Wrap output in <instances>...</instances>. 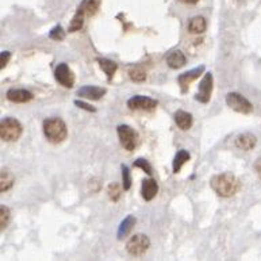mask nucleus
Masks as SVG:
<instances>
[{
  "mask_svg": "<svg viewBox=\"0 0 261 261\" xmlns=\"http://www.w3.org/2000/svg\"><path fill=\"white\" fill-rule=\"evenodd\" d=\"M211 188L219 196L230 197L241 190V181L230 172H225L211 179Z\"/></svg>",
  "mask_w": 261,
  "mask_h": 261,
  "instance_id": "obj_1",
  "label": "nucleus"
},
{
  "mask_svg": "<svg viewBox=\"0 0 261 261\" xmlns=\"http://www.w3.org/2000/svg\"><path fill=\"white\" fill-rule=\"evenodd\" d=\"M42 128L46 139L52 144H60L68 137V128L61 118H46Z\"/></svg>",
  "mask_w": 261,
  "mask_h": 261,
  "instance_id": "obj_2",
  "label": "nucleus"
},
{
  "mask_svg": "<svg viewBox=\"0 0 261 261\" xmlns=\"http://www.w3.org/2000/svg\"><path fill=\"white\" fill-rule=\"evenodd\" d=\"M23 126L15 118H3L0 122V138L6 142H12L21 138Z\"/></svg>",
  "mask_w": 261,
  "mask_h": 261,
  "instance_id": "obj_3",
  "label": "nucleus"
},
{
  "mask_svg": "<svg viewBox=\"0 0 261 261\" xmlns=\"http://www.w3.org/2000/svg\"><path fill=\"white\" fill-rule=\"evenodd\" d=\"M151 246V239L145 234H135L130 238L126 244V250L129 255L134 256V257H139V256L145 255L148 249Z\"/></svg>",
  "mask_w": 261,
  "mask_h": 261,
  "instance_id": "obj_4",
  "label": "nucleus"
},
{
  "mask_svg": "<svg viewBox=\"0 0 261 261\" xmlns=\"http://www.w3.org/2000/svg\"><path fill=\"white\" fill-rule=\"evenodd\" d=\"M226 105L239 114H250L253 111V106L244 95L238 92H230L226 95Z\"/></svg>",
  "mask_w": 261,
  "mask_h": 261,
  "instance_id": "obj_5",
  "label": "nucleus"
},
{
  "mask_svg": "<svg viewBox=\"0 0 261 261\" xmlns=\"http://www.w3.org/2000/svg\"><path fill=\"white\" fill-rule=\"evenodd\" d=\"M118 135H119V141H121V145L129 152H133L137 146L138 142V135L135 133V130L133 128H130L128 125H119L116 128Z\"/></svg>",
  "mask_w": 261,
  "mask_h": 261,
  "instance_id": "obj_6",
  "label": "nucleus"
},
{
  "mask_svg": "<svg viewBox=\"0 0 261 261\" xmlns=\"http://www.w3.org/2000/svg\"><path fill=\"white\" fill-rule=\"evenodd\" d=\"M213 88H214V79L209 72L203 76V79L199 83V89L195 95V99L200 103H209L211 93H213Z\"/></svg>",
  "mask_w": 261,
  "mask_h": 261,
  "instance_id": "obj_7",
  "label": "nucleus"
},
{
  "mask_svg": "<svg viewBox=\"0 0 261 261\" xmlns=\"http://www.w3.org/2000/svg\"><path fill=\"white\" fill-rule=\"evenodd\" d=\"M54 77H56L58 84H61V86L65 88H72L73 87V84H75V75H73V72L70 70L68 64H65V63H60V64L56 66Z\"/></svg>",
  "mask_w": 261,
  "mask_h": 261,
  "instance_id": "obj_8",
  "label": "nucleus"
},
{
  "mask_svg": "<svg viewBox=\"0 0 261 261\" xmlns=\"http://www.w3.org/2000/svg\"><path fill=\"white\" fill-rule=\"evenodd\" d=\"M158 102L149 96L135 95L128 100V107L130 110H153L156 109Z\"/></svg>",
  "mask_w": 261,
  "mask_h": 261,
  "instance_id": "obj_9",
  "label": "nucleus"
},
{
  "mask_svg": "<svg viewBox=\"0 0 261 261\" xmlns=\"http://www.w3.org/2000/svg\"><path fill=\"white\" fill-rule=\"evenodd\" d=\"M204 72V66L203 65H200V66H197V68H194L191 70H187L184 73H181L177 77V83H179L180 89H181V92L184 93L188 91V87H190V84L192 82H195L199 76L202 75Z\"/></svg>",
  "mask_w": 261,
  "mask_h": 261,
  "instance_id": "obj_10",
  "label": "nucleus"
},
{
  "mask_svg": "<svg viewBox=\"0 0 261 261\" xmlns=\"http://www.w3.org/2000/svg\"><path fill=\"white\" fill-rule=\"evenodd\" d=\"M76 95L79 98L89 99V100H99L106 95V88L96 87V86H83L77 89Z\"/></svg>",
  "mask_w": 261,
  "mask_h": 261,
  "instance_id": "obj_11",
  "label": "nucleus"
},
{
  "mask_svg": "<svg viewBox=\"0 0 261 261\" xmlns=\"http://www.w3.org/2000/svg\"><path fill=\"white\" fill-rule=\"evenodd\" d=\"M6 96L12 103H27V102L33 100V98H34L33 93L27 91V89H23V88H12V89H8Z\"/></svg>",
  "mask_w": 261,
  "mask_h": 261,
  "instance_id": "obj_12",
  "label": "nucleus"
},
{
  "mask_svg": "<svg viewBox=\"0 0 261 261\" xmlns=\"http://www.w3.org/2000/svg\"><path fill=\"white\" fill-rule=\"evenodd\" d=\"M158 192V184L154 179H145L142 181V187H141V195L144 197V200L151 202L152 199H154V196Z\"/></svg>",
  "mask_w": 261,
  "mask_h": 261,
  "instance_id": "obj_13",
  "label": "nucleus"
},
{
  "mask_svg": "<svg viewBox=\"0 0 261 261\" xmlns=\"http://www.w3.org/2000/svg\"><path fill=\"white\" fill-rule=\"evenodd\" d=\"M167 64L172 69H180L187 64V57L181 50H174L167 56Z\"/></svg>",
  "mask_w": 261,
  "mask_h": 261,
  "instance_id": "obj_14",
  "label": "nucleus"
},
{
  "mask_svg": "<svg viewBox=\"0 0 261 261\" xmlns=\"http://www.w3.org/2000/svg\"><path fill=\"white\" fill-rule=\"evenodd\" d=\"M256 144H257V138H256L253 134L250 133L241 134V135H238L237 139H236V146H237L238 149L245 152L253 149Z\"/></svg>",
  "mask_w": 261,
  "mask_h": 261,
  "instance_id": "obj_15",
  "label": "nucleus"
},
{
  "mask_svg": "<svg viewBox=\"0 0 261 261\" xmlns=\"http://www.w3.org/2000/svg\"><path fill=\"white\" fill-rule=\"evenodd\" d=\"M174 122L179 126V129L181 130H190L192 126V122H194V118H192V114L187 112V111L179 110L174 112Z\"/></svg>",
  "mask_w": 261,
  "mask_h": 261,
  "instance_id": "obj_16",
  "label": "nucleus"
},
{
  "mask_svg": "<svg viewBox=\"0 0 261 261\" xmlns=\"http://www.w3.org/2000/svg\"><path fill=\"white\" fill-rule=\"evenodd\" d=\"M135 217L133 215H128L125 219L121 222V225L118 227V233H116V238L118 239H123L125 237H128L130 232L133 230L134 225H135Z\"/></svg>",
  "mask_w": 261,
  "mask_h": 261,
  "instance_id": "obj_17",
  "label": "nucleus"
},
{
  "mask_svg": "<svg viewBox=\"0 0 261 261\" xmlns=\"http://www.w3.org/2000/svg\"><path fill=\"white\" fill-rule=\"evenodd\" d=\"M207 29V21L204 17H194L188 23V31L191 34H203Z\"/></svg>",
  "mask_w": 261,
  "mask_h": 261,
  "instance_id": "obj_18",
  "label": "nucleus"
},
{
  "mask_svg": "<svg viewBox=\"0 0 261 261\" xmlns=\"http://www.w3.org/2000/svg\"><path fill=\"white\" fill-rule=\"evenodd\" d=\"M100 8V0H83L77 10L86 15V17H93Z\"/></svg>",
  "mask_w": 261,
  "mask_h": 261,
  "instance_id": "obj_19",
  "label": "nucleus"
},
{
  "mask_svg": "<svg viewBox=\"0 0 261 261\" xmlns=\"http://www.w3.org/2000/svg\"><path fill=\"white\" fill-rule=\"evenodd\" d=\"M96 61H98L99 66L102 68V70H103L106 76H107V80L110 82L111 79L114 77V75H115L116 69H118V64L114 63V61H111V60H109V58H98Z\"/></svg>",
  "mask_w": 261,
  "mask_h": 261,
  "instance_id": "obj_20",
  "label": "nucleus"
},
{
  "mask_svg": "<svg viewBox=\"0 0 261 261\" xmlns=\"http://www.w3.org/2000/svg\"><path fill=\"white\" fill-rule=\"evenodd\" d=\"M191 154L184 149H181L176 153V156L174 158V164H172V169H174V174H179L180 169L183 168V165L190 161Z\"/></svg>",
  "mask_w": 261,
  "mask_h": 261,
  "instance_id": "obj_21",
  "label": "nucleus"
},
{
  "mask_svg": "<svg viewBox=\"0 0 261 261\" xmlns=\"http://www.w3.org/2000/svg\"><path fill=\"white\" fill-rule=\"evenodd\" d=\"M14 176H12L7 169H1V174H0V192H7L12 186H14Z\"/></svg>",
  "mask_w": 261,
  "mask_h": 261,
  "instance_id": "obj_22",
  "label": "nucleus"
},
{
  "mask_svg": "<svg viewBox=\"0 0 261 261\" xmlns=\"http://www.w3.org/2000/svg\"><path fill=\"white\" fill-rule=\"evenodd\" d=\"M86 15L83 14L80 10H77L76 14L72 18V21H70L69 27H68V33H76V31H79V30L83 29V26H84V19H86Z\"/></svg>",
  "mask_w": 261,
  "mask_h": 261,
  "instance_id": "obj_23",
  "label": "nucleus"
},
{
  "mask_svg": "<svg viewBox=\"0 0 261 261\" xmlns=\"http://www.w3.org/2000/svg\"><path fill=\"white\" fill-rule=\"evenodd\" d=\"M129 77L135 83H142L146 80V72L141 66H133L129 69Z\"/></svg>",
  "mask_w": 261,
  "mask_h": 261,
  "instance_id": "obj_24",
  "label": "nucleus"
},
{
  "mask_svg": "<svg viewBox=\"0 0 261 261\" xmlns=\"http://www.w3.org/2000/svg\"><path fill=\"white\" fill-rule=\"evenodd\" d=\"M122 187H121V184H118V183H111L110 186H109L107 194H109V197H110L112 202H118L119 200V197L122 195Z\"/></svg>",
  "mask_w": 261,
  "mask_h": 261,
  "instance_id": "obj_25",
  "label": "nucleus"
},
{
  "mask_svg": "<svg viewBox=\"0 0 261 261\" xmlns=\"http://www.w3.org/2000/svg\"><path fill=\"white\" fill-rule=\"evenodd\" d=\"M11 219V211L7 206H1L0 207V229L4 230L8 225V222Z\"/></svg>",
  "mask_w": 261,
  "mask_h": 261,
  "instance_id": "obj_26",
  "label": "nucleus"
},
{
  "mask_svg": "<svg viewBox=\"0 0 261 261\" xmlns=\"http://www.w3.org/2000/svg\"><path fill=\"white\" fill-rule=\"evenodd\" d=\"M122 186L125 191H129L130 187H131V174H130V169L128 165H122Z\"/></svg>",
  "mask_w": 261,
  "mask_h": 261,
  "instance_id": "obj_27",
  "label": "nucleus"
},
{
  "mask_svg": "<svg viewBox=\"0 0 261 261\" xmlns=\"http://www.w3.org/2000/svg\"><path fill=\"white\" fill-rule=\"evenodd\" d=\"M65 30L60 26V24H57L56 27H53L52 30H50V33H49V38L50 40H53V41H63L65 38Z\"/></svg>",
  "mask_w": 261,
  "mask_h": 261,
  "instance_id": "obj_28",
  "label": "nucleus"
},
{
  "mask_svg": "<svg viewBox=\"0 0 261 261\" xmlns=\"http://www.w3.org/2000/svg\"><path fill=\"white\" fill-rule=\"evenodd\" d=\"M134 167L142 169V171H144L146 174H149V176L153 174V168H152V165L149 164V161L145 160V158H137V160L134 161Z\"/></svg>",
  "mask_w": 261,
  "mask_h": 261,
  "instance_id": "obj_29",
  "label": "nucleus"
},
{
  "mask_svg": "<svg viewBox=\"0 0 261 261\" xmlns=\"http://www.w3.org/2000/svg\"><path fill=\"white\" fill-rule=\"evenodd\" d=\"M10 58H11V53L7 52V50L1 52V54H0V69H4V68H6L7 63H8Z\"/></svg>",
  "mask_w": 261,
  "mask_h": 261,
  "instance_id": "obj_30",
  "label": "nucleus"
},
{
  "mask_svg": "<svg viewBox=\"0 0 261 261\" xmlns=\"http://www.w3.org/2000/svg\"><path fill=\"white\" fill-rule=\"evenodd\" d=\"M75 105L79 107V109H83V110L89 111V112H96V109L93 107V106L88 105L86 102H83V100H75Z\"/></svg>",
  "mask_w": 261,
  "mask_h": 261,
  "instance_id": "obj_31",
  "label": "nucleus"
},
{
  "mask_svg": "<svg viewBox=\"0 0 261 261\" xmlns=\"http://www.w3.org/2000/svg\"><path fill=\"white\" fill-rule=\"evenodd\" d=\"M255 169H256V172H257V174L261 177V158H259V160L256 161Z\"/></svg>",
  "mask_w": 261,
  "mask_h": 261,
  "instance_id": "obj_32",
  "label": "nucleus"
},
{
  "mask_svg": "<svg viewBox=\"0 0 261 261\" xmlns=\"http://www.w3.org/2000/svg\"><path fill=\"white\" fill-rule=\"evenodd\" d=\"M181 3H186V4H196L199 0H179Z\"/></svg>",
  "mask_w": 261,
  "mask_h": 261,
  "instance_id": "obj_33",
  "label": "nucleus"
}]
</instances>
